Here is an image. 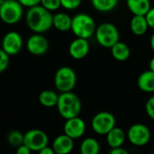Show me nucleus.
<instances>
[{
    "label": "nucleus",
    "mask_w": 154,
    "mask_h": 154,
    "mask_svg": "<svg viewBox=\"0 0 154 154\" xmlns=\"http://www.w3.org/2000/svg\"><path fill=\"white\" fill-rule=\"evenodd\" d=\"M126 134L127 140L130 142V143L137 147L146 145L150 142L152 137L149 127L140 123L132 125L129 127Z\"/></svg>",
    "instance_id": "8"
},
{
    "label": "nucleus",
    "mask_w": 154,
    "mask_h": 154,
    "mask_svg": "<svg viewBox=\"0 0 154 154\" xmlns=\"http://www.w3.org/2000/svg\"><path fill=\"white\" fill-rule=\"evenodd\" d=\"M150 45H151V48H152V50L153 51V52H154V32L152 34V36H151Z\"/></svg>",
    "instance_id": "35"
},
{
    "label": "nucleus",
    "mask_w": 154,
    "mask_h": 154,
    "mask_svg": "<svg viewBox=\"0 0 154 154\" xmlns=\"http://www.w3.org/2000/svg\"><path fill=\"white\" fill-rule=\"evenodd\" d=\"M110 50H111V54L116 60L125 61L130 58L131 50L129 46L125 42H118Z\"/></svg>",
    "instance_id": "20"
},
{
    "label": "nucleus",
    "mask_w": 154,
    "mask_h": 154,
    "mask_svg": "<svg viewBox=\"0 0 154 154\" xmlns=\"http://www.w3.org/2000/svg\"><path fill=\"white\" fill-rule=\"evenodd\" d=\"M76 83L77 75L72 68L63 66L58 69L54 76V85L60 93L72 91Z\"/></svg>",
    "instance_id": "6"
},
{
    "label": "nucleus",
    "mask_w": 154,
    "mask_h": 154,
    "mask_svg": "<svg viewBox=\"0 0 154 154\" xmlns=\"http://www.w3.org/2000/svg\"><path fill=\"white\" fill-rule=\"evenodd\" d=\"M87 125L85 121L79 116L66 119L63 125V132L72 139H79L86 133Z\"/></svg>",
    "instance_id": "12"
},
{
    "label": "nucleus",
    "mask_w": 154,
    "mask_h": 154,
    "mask_svg": "<svg viewBox=\"0 0 154 154\" xmlns=\"http://www.w3.org/2000/svg\"><path fill=\"white\" fill-rule=\"evenodd\" d=\"M9 57L10 55L7 54L5 51L1 49L0 51V72H4L9 66Z\"/></svg>",
    "instance_id": "26"
},
{
    "label": "nucleus",
    "mask_w": 154,
    "mask_h": 154,
    "mask_svg": "<svg viewBox=\"0 0 154 154\" xmlns=\"http://www.w3.org/2000/svg\"><path fill=\"white\" fill-rule=\"evenodd\" d=\"M79 150L82 154H98L100 152V144L97 139L88 137L81 142Z\"/></svg>",
    "instance_id": "22"
},
{
    "label": "nucleus",
    "mask_w": 154,
    "mask_h": 154,
    "mask_svg": "<svg viewBox=\"0 0 154 154\" xmlns=\"http://www.w3.org/2000/svg\"><path fill=\"white\" fill-rule=\"evenodd\" d=\"M137 85L145 93H154V71L149 69L141 73L137 79Z\"/></svg>",
    "instance_id": "16"
},
{
    "label": "nucleus",
    "mask_w": 154,
    "mask_h": 154,
    "mask_svg": "<svg viewBox=\"0 0 154 154\" xmlns=\"http://www.w3.org/2000/svg\"><path fill=\"white\" fill-rule=\"evenodd\" d=\"M41 5L46 9L53 12L58 10L61 6V2L60 0H42Z\"/></svg>",
    "instance_id": "25"
},
{
    "label": "nucleus",
    "mask_w": 154,
    "mask_h": 154,
    "mask_svg": "<svg viewBox=\"0 0 154 154\" xmlns=\"http://www.w3.org/2000/svg\"><path fill=\"white\" fill-rule=\"evenodd\" d=\"M126 5L134 15H145L152 8L150 0H126Z\"/></svg>",
    "instance_id": "17"
},
{
    "label": "nucleus",
    "mask_w": 154,
    "mask_h": 154,
    "mask_svg": "<svg viewBox=\"0 0 154 154\" xmlns=\"http://www.w3.org/2000/svg\"><path fill=\"white\" fill-rule=\"evenodd\" d=\"M106 137L107 145L112 149V148L123 146L125 140L127 139V134L122 128L115 126L106 135Z\"/></svg>",
    "instance_id": "15"
},
{
    "label": "nucleus",
    "mask_w": 154,
    "mask_h": 154,
    "mask_svg": "<svg viewBox=\"0 0 154 154\" xmlns=\"http://www.w3.org/2000/svg\"><path fill=\"white\" fill-rule=\"evenodd\" d=\"M59 96L55 91L46 89L40 93L39 102L42 106L45 107H53L56 106L59 101Z\"/></svg>",
    "instance_id": "21"
},
{
    "label": "nucleus",
    "mask_w": 154,
    "mask_h": 154,
    "mask_svg": "<svg viewBox=\"0 0 154 154\" xmlns=\"http://www.w3.org/2000/svg\"><path fill=\"white\" fill-rule=\"evenodd\" d=\"M89 52V42L88 39L77 37L69 46V54L75 60H82Z\"/></svg>",
    "instance_id": "13"
},
{
    "label": "nucleus",
    "mask_w": 154,
    "mask_h": 154,
    "mask_svg": "<svg viewBox=\"0 0 154 154\" xmlns=\"http://www.w3.org/2000/svg\"><path fill=\"white\" fill-rule=\"evenodd\" d=\"M60 2L63 8L67 10H74L81 5L82 0H60Z\"/></svg>",
    "instance_id": "27"
},
{
    "label": "nucleus",
    "mask_w": 154,
    "mask_h": 154,
    "mask_svg": "<svg viewBox=\"0 0 154 154\" xmlns=\"http://www.w3.org/2000/svg\"><path fill=\"white\" fill-rule=\"evenodd\" d=\"M145 16L148 22L149 27L154 30V7H152L149 10V12L145 14Z\"/></svg>",
    "instance_id": "30"
},
{
    "label": "nucleus",
    "mask_w": 154,
    "mask_h": 154,
    "mask_svg": "<svg viewBox=\"0 0 154 154\" xmlns=\"http://www.w3.org/2000/svg\"><path fill=\"white\" fill-rule=\"evenodd\" d=\"M145 111L147 116L154 121V96H152L145 104Z\"/></svg>",
    "instance_id": "28"
},
{
    "label": "nucleus",
    "mask_w": 154,
    "mask_h": 154,
    "mask_svg": "<svg viewBox=\"0 0 154 154\" xmlns=\"http://www.w3.org/2000/svg\"><path fill=\"white\" fill-rule=\"evenodd\" d=\"M49 42L42 33H36L31 35L26 42L27 51L35 56H42L49 50Z\"/></svg>",
    "instance_id": "11"
},
{
    "label": "nucleus",
    "mask_w": 154,
    "mask_h": 154,
    "mask_svg": "<svg viewBox=\"0 0 154 154\" xmlns=\"http://www.w3.org/2000/svg\"><path fill=\"white\" fill-rule=\"evenodd\" d=\"M18 1L23 5V6L31 8V7L41 5L42 0H18Z\"/></svg>",
    "instance_id": "29"
},
{
    "label": "nucleus",
    "mask_w": 154,
    "mask_h": 154,
    "mask_svg": "<svg viewBox=\"0 0 154 154\" xmlns=\"http://www.w3.org/2000/svg\"><path fill=\"white\" fill-rule=\"evenodd\" d=\"M28 28L36 33L48 32L53 26V14L42 5L29 8L25 15Z\"/></svg>",
    "instance_id": "1"
},
{
    "label": "nucleus",
    "mask_w": 154,
    "mask_h": 154,
    "mask_svg": "<svg viewBox=\"0 0 154 154\" xmlns=\"http://www.w3.org/2000/svg\"><path fill=\"white\" fill-rule=\"evenodd\" d=\"M39 153L40 154H55V152H54V150H53V148H52V147H50V146L48 145V146L44 147L42 150H41Z\"/></svg>",
    "instance_id": "33"
},
{
    "label": "nucleus",
    "mask_w": 154,
    "mask_h": 154,
    "mask_svg": "<svg viewBox=\"0 0 154 154\" xmlns=\"http://www.w3.org/2000/svg\"><path fill=\"white\" fill-rule=\"evenodd\" d=\"M55 153L69 154L74 149V139L67 135L66 134L57 136L51 144Z\"/></svg>",
    "instance_id": "14"
},
{
    "label": "nucleus",
    "mask_w": 154,
    "mask_h": 154,
    "mask_svg": "<svg viewBox=\"0 0 154 154\" xmlns=\"http://www.w3.org/2000/svg\"><path fill=\"white\" fill-rule=\"evenodd\" d=\"M96 30V22L89 14L79 13L72 17L71 31L76 37L89 39L95 34Z\"/></svg>",
    "instance_id": "3"
},
{
    "label": "nucleus",
    "mask_w": 154,
    "mask_h": 154,
    "mask_svg": "<svg viewBox=\"0 0 154 154\" xmlns=\"http://www.w3.org/2000/svg\"><path fill=\"white\" fill-rule=\"evenodd\" d=\"M111 154H128V151L125 150L123 146L112 148L109 152Z\"/></svg>",
    "instance_id": "32"
},
{
    "label": "nucleus",
    "mask_w": 154,
    "mask_h": 154,
    "mask_svg": "<svg viewBox=\"0 0 154 154\" xmlns=\"http://www.w3.org/2000/svg\"><path fill=\"white\" fill-rule=\"evenodd\" d=\"M60 116L66 119L79 116L82 104L80 98L72 91L62 92L59 96V101L56 106Z\"/></svg>",
    "instance_id": "2"
},
{
    "label": "nucleus",
    "mask_w": 154,
    "mask_h": 154,
    "mask_svg": "<svg viewBox=\"0 0 154 154\" xmlns=\"http://www.w3.org/2000/svg\"><path fill=\"white\" fill-rule=\"evenodd\" d=\"M23 37L17 32L11 31L5 33L2 41V50L10 56L18 54L23 49Z\"/></svg>",
    "instance_id": "10"
},
{
    "label": "nucleus",
    "mask_w": 154,
    "mask_h": 154,
    "mask_svg": "<svg viewBox=\"0 0 154 154\" xmlns=\"http://www.w3.org/2000/svg\"><path fill=\"white\" fill-rule=\"evenodd\" d=\"M23 143L32 151L40 152L44 147L49 145L47 134L40 129H32L24 134Z\"/></svg>",
    "instance_id": "9"
},
{
    "label": "nucleus",
    "mask_w": 154,
    "mask_h": 154,
    "mask_svg": "<svg viewBox=\"0 0 154 154\" xmlns=\"http://www.w3.org/2000/svg\"><path fill=\"white\" fill-rule=\"evenodd\" d=\"M92 6L98 12L108 13L113 11L118 5L119 0H90Z\"/></svg>",
    "instance_id": "23"
},
{
    "label": "nucleus",
    "mask_w": 154,
    "mask_h": 154,
    "mask_svg": "<svg viewBox=\"0 0 154 154\" xmlns=\"http://www.w3.org/2000/svg\"><path fill=\"white\" fill-rule=\"evenodd\" d=\"M16 152L18 154H30L32 152V151H31L24 143H23V144L20 145L19 147H17Z\"/></svg>",
    "instance_id": "31"
},
{
    "label": "nucleus",
    "mask_w": 154,
    "mask_h": 154,
    "mask_svg": "<svg viewBox=\"0 0 154 154\" xmlns=\"http://www.w3.org/2000/svg\"><path fill=\"white\" fill-rule=\"evenodd\" d=\"M149 69L151 70L154 71V57H152L150 60V63H149Z\"/></svg>",
    "instance_id": "34"
},
{
    "label": "nucleus",
    "mask_w": 154,
    "mask_h": 154,
    "mask_svg": "<svg viewBox=\"0 0 154 154\" xmlns=\"http://www.w3.org/2000/svg\"><path fill=\"white\" fill-rule=\"evenodd\" d=\"M72 17L63 12L53 14V27L60 32H68L71 30Z\"/></svg>",
    "instance_id": "19"
},
{
    "label": "nucleus",
    "mask_w": 154,
    "mask_h": 154,
    "mask_svg": "<svg viewBox=\"0 0 154 154\" xmlns=\"http://www.w3.org/2000/svg\"><path fill=\"white\" fill-rule=\"evenodd\" d=\"M130 28L132 32L136 36L143 35L149 27L145 15H134L130 22Z\"/></svg>",
    "instance_id": "18"
},
{
    "label": "nucleus",
    "mask_w": 154,
    "mask_h": 154,
    "mask_svg": "<svg viewBox=\"0 0 154 154\" xmlns=\"http://www.w3.org/2000/svg\"><path fill=\"white\" fill-rule=\"evenodd\" d=\"M116 125V117L107 111H101L96 114L91 120L92 130L99 135H106Z\"/></svg>",
    "instance_id": "7"
},
{
    "label": "nucleus",
    "mask_w": 154,
    "mask_h": 154,
    "mask_svg": "<svg viewBox=\"0 0 154 154\" xmlns=\"http://www.w3.org/2000/svg\"><path fill=\"white\" fill-rule=\"evenodd\" d=\"M23 6L18 0H0V17L6 24H15L23 17Z\"/></svg>",
    "instance_id": "5"
},
{
    "label": "nucleus",
    "mask_w": 154,
    "mask_h": 154,
    "mask_svg": "<svg viewBox=\"0 0 154 154\" xmlns=\"http://www.w3.org/2000/svg\"><path fill=\"white\" fill-rule=\"evenodd\" d=\"M95 37L100 46L111 49L119 42L120 33L114 23L106 22L97 27Z\"/></svg>",
    "instance_id": "4"
},
{
    "label": "nucleus",
    "mask_w": 154,
    "mask_h": 154,
    "mask_svg": "<svg viewBox=\"0 0 154 154\" xmlns=\"http://www.w3.org/2000/svg\"><path fill=\"white\" fill-rule=\"evenodd\" d=\"M24 140V134H22L20 131L17 130H13L9 132L7 134V142L9 143L10 145L14 147H19L23 143Z\"/></svg>",
    "instance_id": "24"
}]
</instances>
